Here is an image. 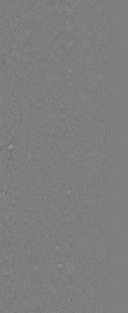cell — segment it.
Returning a JSON list of instances; mask_svg holds the SVG:
<instances>
[{
    "label": "cell",
    "mask_w": 128,
    "mask_h": 313,
    "mask_svg": "<svg viewBox=\"0 0 128 313\" xmlns=\"http://www.w3.org/2000/svg\"><path fill=\"white\" fill-rule=\"evenodd\" d=\"M115 167H116V165L117 160V152H116V149H115Z\"/></svg>",
    "instance_id": "cell-2"
},
{
    "label": "cell",
    "mask_w": 128,
    "mask_h": 313,
    "mask_svg": "<svg viewBox=\"0 0 128 313\" xmlns=\"http://www.w3.org/2000/svg\"><path fill=\"white\" fill-rule=\"evenodd\" d=\"M14 119L13 117L11 118V122L9 121L3 127V131L1 132H5V133H1V134L5 135L4 139L1 141V148L4 147L9 143L16 136L15 127L14 123Z\"/></svg>",
    "instance_id": "cell-1"
}]
</instances>
